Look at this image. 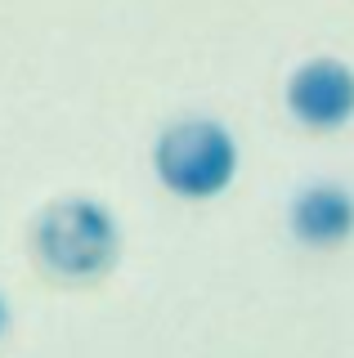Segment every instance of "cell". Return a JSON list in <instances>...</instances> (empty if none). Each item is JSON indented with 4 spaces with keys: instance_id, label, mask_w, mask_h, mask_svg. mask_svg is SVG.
Returning <instances> with one entry per match:
<instances>
[{
    "instance_id": "277c9868",
    "label": "cell",
    "mask_w": 354,
    "mask_h": 358,
    "mask_svg": "<svg viewBox=\"0 0 354 358\" xmlns=\"http://www.w3.org/2000/svg\"><path fill=\"white\" fill-rule=\"evenodd\" d=\"M287 224H292V238L301 246H314V251H332V246L354 238V193L341 184H309L296 193L292 210H287Z\"/></svg>"
},
{
    "instance_id": "5b68a950",
    "label": "cell",
    "mask_w": 354,
    "mask_h": 358,
    "mask_svg": "<svg viewBox=\"0 0 354 358\" xmlns=\"http://www.w3.org/2000/svg\"><path fill=\"white\" fill-rule=\"evenodd\" d=\"M5 327H9V305H5V296H0V336H5Z\"/></svg>"
},
{
    "instance_id": "3957f363",
    "label": "cell",
    "mask_w": 354,
    "mask_h": 358,
    "mask_svg": "<svg viewBox=\"0 0 354 358\" xmlns=\"http://www.w3.org/2000/svg\"><path fill=\"white\" fill-rule=\"evenodd\" d=\"M287 112L305 130H341L354 117V67L341 59H305L287 76Z\"/></svg>"
},
{
    "instance_id": "6da1fadb",
    "label": "cell",
    "mask_w": 354,
    "mask_h": 358,
    "mask_svg": "<svg viewBox=\"0 0 354 358\" xmlns=\"http://www.w3.org/2000/svg\"><path fill=\"white\" fill-rule=\"evenodd\" d=\"M31 251L45 273L63 282H94L121 255V229L113 210L94 197L50 201L31 224Z\"/></svg>"
},
{
    "instance_id": "7a4b0ae2",
    "label": "cell",
    "mask_w": 354,
    "mask_h": 358,
    "mask_svg": "<svg viewBox=\"0 0 354 358\" xmlns=\"http://www.w3.org/2000/svg\"><path fill=\"white\" fill-rule=\"evenodd\" d=\"M153 171L166 193L184 201H211L238 175V139L211 117L171 121L153 143Z\"/></svg>"
}]
</instances>
